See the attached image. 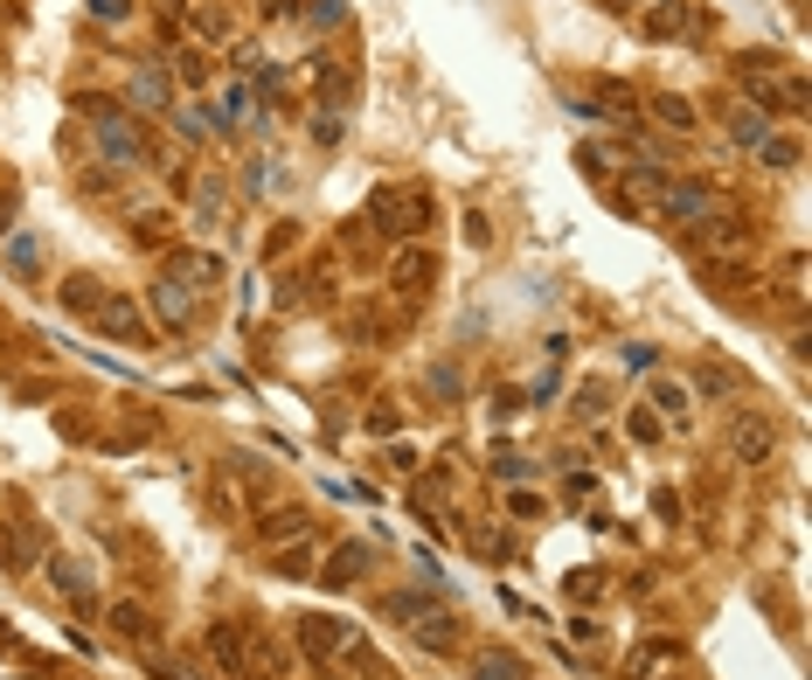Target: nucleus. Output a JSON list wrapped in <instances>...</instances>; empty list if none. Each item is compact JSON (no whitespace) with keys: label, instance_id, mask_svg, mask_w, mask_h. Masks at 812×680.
Here are the masks:
<instances>
[{"label":"nucleus","instance_id":"nucleus-8","mask_svg":"<svg viewBox=\"0 0 812 680\" xmlns=\"http://www.w3.org/2000/svg\"><path fill=\"white\" fill-rule=\"evenodd\" d=\"M209 659L222 673H251V632H243L237 618H216L209 626Z\"/></svg>","mask_w":812,"mask_h":680},{"label":"nucleus","instance_id":"nucleus-3","mask_svg":"<svg viewBox=\"0 0 812 680\" xmlns=\"http://www.w3.org/2000/svg\"><path fill=\"white\" fill-rule=\"evenodd\" d=\"M84 119H90V132H98V154L111 167H146V132H140V119H132L125 105L84 98Z\"/></svg>","mask_w":812,"mask_h":680},{"label":"nucleus","instance_id":"nucleus-17","mask_svg":"<svg viewBox=\"0 0 812 680\" xmlns=\"http://www.w3.org/2000/svg\"><path fill=\"white\" fill-rule=\"evenodd\" d=\"M799 154H805V146L791 139V132H764V139H758V160L778 167V174H791V167H799Z\"/></svg>","mask_w":812,"mask_h":680},{"label":"nucleus","instance_id":"nucleus-31","mask_svg":"<svg viewBox=\"0 0 812 680\" xmlns=\"http://www.w3.org/2000/svg\"><path fill=\"white\" fill-rule=\"evenodd\" d=\"M90 8H98L105 22H125V0H90Z\"/></svg>","mask_w":812,"mask_h":680},{"label":"nucleus","instance_id":"nucleus-12","mask_svg":"<svg viewBox=\"0 0 812 680\" xmlns=\"http://www.w3.org/2000/svg\"><path fill=\"white\" fill-rule=\"evenodd\" d=\"M362 576H368V542H341L319 583H327V591H348V583H362Z\"/></svg>","mask_w":812,"mask_h":680},{"label":"nucleus","instance_id":"nucleus-11","mask_svg":"<svg viewBox=\"0 0 812 680\" xmlns=\"http://www.w3.org/2000/svg\"><path fill=\"white\" fill-rule=\"evenodd\" d=\"M694 230H702V236H694V243H702V251H708V257H750V230H743V222H729V216H715V222H694Z\"/></svg>","mask_w":812,"mask_h":680},{"label":"nucleus","instance_id":"nucleus-19","mask_svg":"<svg viewBox=\"0 0 812 680\" xmlns=\"http://www.w3.org/2000/svg\"><path fill=\"white\" fill-rule=\"evenodd\" d=\"M319 98H327V105H348V98H354V70H341V63H327V56H319Z\"/></svg>","mask_w":812,"mask_h":680},{"label":"nucleus","instance_id":"nucleus-28","mask_svg":"<svg viewBox=\"0 0 812 680\" xmlns=\"http://www.w3.org/2000/svg\"><path fill=\"white\" fill-rule=\"evenodd\" d=\"M577 410H583V417H604V410H611V396H604V389L591 382V389H583V396H577Z\"/></svg>","mask_w":812,"mask_h":680},{"label":"nucleus","instance_id":"nucleus-21","mask_svg":"<svg viewBox=\"0 0 812 680\" xmlns=\"http://www.w3.org/2000/svg\"><path fill=\"white\" fill-rule=\"evenodd\" d=\"M597 105H604V111H611V119H618V125H632V119H639V98H632V90H626V84H597Z\"/></svg>","mask_w":812,"mask_h":680},{"label":"nucleus","instance_id":"nucleus-23","mask_svg":"<svg viewBox=\"0 0 812 680\" xmlns=\"http://www.w3.org/2000/svg\"><path fill=\"white\" fill-rule=\"evenodd\" d=\"M306 22L313 28H341L348 22V0H306Z\"/></svg>","mask_w":812,"mask_h":680},{"label":"nucleus","instance_id":"nucleus-14","mask_svg":"<svg viewBox=\"0 0 812 680\" xmlns=\"http://www.w3.org/2000/svg\"><path fill=\"white\" fill-rule=\"evenodd\" d=\"M111 632H119V639H154L160 626L146 618V604H140V597H119V604H111Z\"/></svg>","mask_w":812,"mask_h":680},{"label":"nucleus","instance_id":"nucleus-13","mask_svg":"<svg viewBox=\"0 0 812 680\" xmlns=\"http://www.w3.org/2000/svg\"><path fill=\"white\" fill-rule=\"evenodd\" d=\"M167 98H174L167 70H154V63H146V70H132V105H140V111H160Z\"/></svg>","mask_w":812,"mask_h":680},{"label":"nucleus","instance_id":"nucleus-33","mask_svg":"<svg viewBox=\"0 0 812 680\" xmlns=\"http://www.w3.org/2000/svg\"><path fill=\"white\" fill-rule=\"evenodd\" d=\"M0 653H14V632L8 626H0Z\"/></svg>","mask_w":812,"mask_h":680},{"label":"nucleus","instance_id":"nucleus-32","mask_svg":"<svg viewBox=\"0 0 812 680\" xmlns=\"http://www.w3.org/2000/svg\"><path fill=\"white\" fill-rule=\"evenodd\" d=\"M597 8H604V14H632V0H597Z\"/></svg>","mask_w":812,"mask_h":680},{"label":"nucleus","instance_id":"nucleus-6","mask_svg":"<svg viewBox=\"0 0 812 680\" xmlns=\"http://www.w3.org/2000/svg\"><path fill=\"white\" fill-rule=\"evenodd\" d=\"M84 319H90V327H98L105 340H125V348H146V313L132 306L125 292H98V299H90V306H84Z\"/></svg>","mask_w":812,"mask_h":680},{"label":"nucleus","instance_id":"nucleus-30","mask_svg":"<svg viewBox=\"0 0 812 680\" xmlns=\"http://www.w3.org/2000/svg\"><path fill=\"white\" fill-rule=\"evenodd\" d=\"M251 187L264 195V187H286V181H278V167H264V160H257V167H251Z\"/></svg>","mask_w":812,"mask_h":680},{"label":"nucleus","instance_id":"nucleus-4","mask_svg":"<svg viewBox=\"0 0 812 680\" xmlns=\"http://www.w3.org/2000/svg\"><path fill=\"white\" fill-rule=\"evenodd\" d=\"M368 216L383 222L389 236L417 243V236L431 230V216H438V202H431V187H375V195H368Z\"/></svg>","mask_w":812,"mask_h":680},{"label":"nucleus","instance_id":"nucleus-22","mask_svg":"<svg viewBox=\"0 0 812 680\" xmlns=\"http://www.w3.org/2000/svg\"><path fill=\"white\" fill-rule=\"evenodd\" d=\"M653 111H659V125H674V132H694V105H688V98H674V90H659V98H653Z\"/></svg>","mask_w":812,"mask_h":680},{"label":"nucleus","instance_id":"nucleus-16","mask_svg":"<svg viewBox=\"0 0 812 680\" xmlns=\"http://www.w3.org/2000/svg\"><path fill=\"white\" fill-rule=\"evenodd\" d=\"M431 271H438V264H431V251H403V257L389 264V278H396L403 292H424V286H431Z\"/></svg>","mask_w":812,"mask_h":680},{"label":"nucleus","instance_id":"nucleus-10","mask_svg":"<svg viewBox=\"0 0 812 680\" xmlns=\"http://www.w3.org/2000/svg\"><path fill=\"white\" fill-rule=\"evenodd\" d=\"M681 639H646V646L632 653V680H674V667H681Z\"/></svg>","mask_w":812,"mask_h":680},{"label":"nucleus","instance_id":"nucleus-29","mask_svg":"<svg viewBox=\"0 0 812 680\" xmlns=\"http://www.w3.org/2000/svg\"><path fill=\"white\" fill-rule=\"evenodd\" d=\"M306 570H313V562H306V549H299V542H292V549L278 556V576H306Z\"/></svg>","mask_w":812,"mask_h":680},{"label":"nucleus","instance_id":"nucleus-24","mask_svg":"<svg viewBox=\"0 0 812 680\" xmlns=\"http://www.w3.org/2000/svg\"><path fill=\"white\" fill-rule=\"evenodd\" d=\"M8 264H14V271H35V264H43L35 236H8Z\"/></svg>","mask_w":812,"mask_h":680},{"label":"nucleus","instance_id":"nucleus-27","mask_svg":"<svg viewBox=\"0 0 812 680\" xmlns=\"http://www.w3.org/2000/svg\"><path fill=\"white\" fill-rule=\"evenodd\" d=\"M632 438L639 445H659V417H653V410H632Z\"/></svg>","mask_w":812,"mask_h":680},{"label":"nucleus","instance_id":"nucleus-15","mask_svg":"<svg viewBox=\"0 0 812 680\" xmlns=\"http://www.w3.org/2000/svg\"><path fill=\"white\" fill-rule=\"evenodd\" d=\"M313 521L299 514V507H286V514H264V542H278V549H292V542H306Z\"/></svg>","mask_w":812,"mask_h":680},{"label":"nucleus","instance_id":"nucleus-1","mask_svg":"<svg viewBox=\"0 0 812 680\" xmlns=\"http://www.w3.org/2000/svg\"><path fill=\"white\" fill-rule=\"evenodd\" d=\"M216 278H222V264L209 251H174L160 264V278H154V313L167 319V327H187V319H195V299L209 292Z\"/></svg>","mask_w":812,"mask_h":680},{"label":"nucleus","instance_id":"nucleus-2","mask_svg":"<svg viewBox=\"0 0 812 680\" xmlns=\"http://www.w3.org/2000/svg\"><path fill=\"white\" fill-rule=\"evenodd\" d=\"M736 77H743L750 105H758L764 119H771V111H791V119H799V111H805V84L791 77V70L778 63V56H758V49H750L743 63H736Z\"/></svg>","mask_w":812,"mask_h":680},{"label":"nucleus","instance_id":"nucleus-25","mask_svg":"<svg viewBox=\"0 0 812 680\" xmlns=\"http://www.w3.org/2000/svg\"><path fill=\"white\" fill-rule=\"evenodd\" d=\"M653 396H659V410H667V417H688V389H681V382H653Z\"/></svg>","mask_w":812,"mask_h":680},{"label":"nucleus","instance_id":"nucleus-5","mask_svg":"<svg viewBox=\"0 0 812 680\" xmlns=\"http://www.w3.org/2000/svg\"><path fill=\"white\" fill-rule=\"evenodd\" d=\"M354 646H362V639H354V626H348V618H327V611L299 618V653H306L319 673H327L334 659H348Z\"/></svg>","mask_w":812,"mask_h":680},{"label":"nucleus","instance_id":"nucleus-20","mask_svg":"<svg viewBox=\"0 0 812 680\" xmlns=\"http://www.w3.org/2000/svg\"><path fill=\"white\" fill-rule=\"evenodd\" d=\"M729 132H736V139H743V146H758L764 132H771V119H764L758 105H736V111H729Z\"/></svg>","mask_w":812,"mask_h":680},{"label":"nucleus","instance_id":"nucleus-7","mask_svg":"<svg viewBox=\"0 0 812 680\" xmlns=\"http://www.w3.org/2000/svg\"><path fill=\"white\" fill-rule=\"evenodd\" d=\"M729 451L743 465H764L771 451H778V424H771V417H736L729 424Z\"/></svg>","mask_w":812,"mask_h":680},{"label":"nucleus","instance_id":"nucleus-26","mask_svg":"<svg viewBox=\"0 0 812 680\" xmlns=\"http://www.w3.org/2000/svg\"><path fill=\"white\" fill-rule=\"evenodd\" d=\"M14 209H22V187L0 181V236H14Z\"/></svg>","mask_w":812,"mask_h":680},{"label":"nucleus","instance_id":"nucleus-9","mask_svg":"<svg viewBox=\"0 0 812 680\" xmlns=\"http://www.w3.org/2000/svg\"><path fill=\"white\" fill-rule=\"evenodd\" d=\"M653 202H659L674 222H708V187H702V181H667Z\"/></svg>","mask_w":812,"mask_h":680},{"label":"nucleus","instance_id":"nucleus-18","mask_svg":"<svg viewBox=\"0 0 812 680\" xmlns=\"http://www.w3.org/2000/svg\"><path fill=\"white\" fill-rule=\"evenodd\" d=\"M472 680H528V667H521V659L514 653H480V659H472Z\"/></svg>","mask_w":812,"mask_h":680}]
</instances>
